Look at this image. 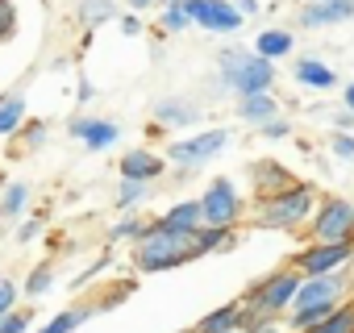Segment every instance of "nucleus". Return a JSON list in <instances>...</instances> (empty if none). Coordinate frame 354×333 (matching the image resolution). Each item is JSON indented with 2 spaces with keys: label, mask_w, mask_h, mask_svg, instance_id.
Segmentation results:
<instances>
[{
  "label": "nucleus",
  "mask_w": 354,
  "mask_h": 333,
  "mask_svg": "<svg viewBox=\"0 0 354 333\" xmlns=\"http://www.w3.org/2000/svg\"><path fill=\"white\" fill-rule=\"evenodd\" d=\"M192 234H196V229H171V225L154 221V225H146V234L138 238L133 263H138L142 271H171V267H184L188 258H196Z\"/></svg>",
  "instance_id": "f257e3e1"
},
{
  "label": "nucleus",
  "mask_w": 354,
  "mask_h": 333,
  "mask_svg": "<svg viewBox=\"0 0 354 333\" xmlns=\"http://www.w3.org/2000/svg\"><path fill=\"white\" fill-rule=\"evenodd\" d=\"M313 209H317V192L308 184H288L271 196H259L254 221L267 229H300V225H308Z\"/></svg>",
  "instance_id": "f03ea898"
},
{
  "label": "nucleus",
  "mask_w": 354,
  "mask_h": 333,
  "mask_svg": "<svg viewBox=\"0 0 354 333\" xmlns=\"http://www.w3.org/2000/svg\"><path fill=\"white\" fill-rule=\"evenodd\" d=\"M221 84L238 96L250 92H271L275 84V63L263 55H246L242 46H225L221 50Z\"/></svg>",
  "instance_id": "7ed1b4c3"
},
{
  "label": "nucleus",
  "mask_w": 354,
  "mask_h": 333,
  "mask_svg": "<svg viewBox=\"0 0 354 333\" xmlns=\"http://www.w3.org/2000/svg\"><path fill=\"white\" fill-rule=\"evenodd\" d=\"M296 287H300V271L296 267H288V271H275L271 279H263L250 296H246V316H279V312H288L292 308V300H296Z\"/></svg>",
  "instance_id": "20e7f679"
},
{
  "label": "nucleus",
  "mask_w": 354,
  "mask_h": 333,
  "mask_svg": "<svg viewBox=\"0 0 354 333\" xmlns=\"http://www.w3.org/2000/svg\"><path fill=\"white\" fill-rule=\"evenodd\" d=\"M308 234H313V242H354V204L342 196L317 200V209L308 217Z\"/></svg>",
  "instance_id": "39448f33"
},
{
  "label": "nucleus",
  "mask_w": 354,
  "mask_h": 333,
  "mask_svg": "<svg viewBox=\"0 0 354 333\" xmlns=\"http://www.w3.org/2000/svg\"><path fill=\"white\" fill-rule=\"evenodd\" d=\"M242 213H246V204H242L234 180H213V184L205 188V196H201V217H205V225H238Z\"/></svg>",
  "instance_id": "423d86ee"
},
{
  "label": "nucleus",
  "mask_w": 354,
  "mask_h": 333,
  "mask_svg": "<svg viewBox=\"0 0 354 333\" xmlns=\"http://www.w3.org/2000/svg\"><path fill=\"white\" fill-rule=\"evenodd\" d=\"M180 9L188 13L192 26L213 30V34H238L242 30V13L230 5V0H180Z\"/></svg>",
  "instance_id": "0eeeda50"
},
{
  "label": "nucleus",
  "mask_w": 354,
  "mask_h": 333,
  "mask_svg": "<svg viewBox=\"0 0 354 333\" xmlns=\"http://www.w3.org/2000/svg\"><path fill=\"white\" fill-rule=\"evenodd\" d=\"M346 267L342 271H329V275H300V287H296V300L292 308H313V304H342L346 300Z\"/></svg>",
  "instance_id": "6e6552de"
},
{
  "label": "nucleus",
  "mask_w": 354,
  "mask_h": 333,
  "mask_svg": "<svg viewBox=\"0 0 354 333\" xmlns=\"http://www.w3.org/2000/svg\"><path fill=\"white\" fill-rule=\"evenodd\" d=\"M354 258V242H313L296 254V271L300 275H329L342 271Z\"/></svg>",
  "instance_id": "1a4fd4ad"
},
{
  "label": "nucleus",
  "mask_w": 354,
  "mask_h": 333,
  "mask_svg": "<svg viewBox=\"0 0 354 333\" xmlns=\"http://www.w3.org/2000/svg\"><path fill=\"white\" fill-rule=\"evenodd\" d=\"M230 142L225 129H209V133H196V137H184V142H171L167 158L171 162H184V166H196V162H209L213 154H221Z\"/></svg>",
  "instance_id": "9d476101"
},
{
  "label": "nucleus",
  "mask_w": 354,
  "mask_h": 333,
  "mask_svg": "<svg viewBox=\"0 0 354 333\" xmlns=\"http://www.w3.org/2000/svg\"><path fill=\"white\" fill-rule=\"evenodd\" d=\"M354 17V0H308L300 5V30H325Z\"/></svg>",
  "instance_id": "9b49d317"
},
{
  "label": "nucleus",
  "mask_w": 354,
  "mask_h": 333,
  "mask_svg": "<svg viewBox=\"0 0 354 333\" xmlns=\"http://www.w3.org/2000/svg\"><path fill=\"white\" fill-rule=\"evenodd\" d=\"M162 175V158L150 154V150H129L121 158V180H138V184H150Z\"/></svg>",
  "instance_id": "f8f14e48"
},
{
  "label": "nucleus",
  "mask_w": 354,
  "mask_h": 333,
  "mask_svg": "<svg viewBox=\"0 0 354 333\" xmlns=\"http://www.w3.org/2000/svg\"><path fill=\"white\" fill-rule=\"evenodd\" d=\"M71 133H75L88 150H104V146H113V142L121 137V129H117L113 121H75Z\"/></svg>",
  "instance_id": "ddd939ff"
},
{
  "label": "nucleus",
  "mask_w": 354,
  "mask_h": 333,
  "mask_svg": "<svg viewBox=\"0 0 354 333\" xmlns=\"http://www.w3.org/2000/svg\"><path fill=\"white\" fill-rule=\"evenodd\" d=\"M238 117H242V121L263 125V121L279 117V100H275L271 92H250V96H242V100H238Z\"/></svg>",
  "instance_id": "4468645a"
},
{
  "label": "nucleus",
  "mask_w": 354,
  "mask_h": 333,
  "mask_svg": "<svg viewBox=\"0 0 354 333\" xmlns=\"http://www.w3.org/2000/svg\"><path fill=\"white\" fill-rule=\"evenodd\" d=\"M296 84L325 92V88L337 84V71H333L329 63H321V59H300V63H296Z\"/></svg>",
  "instance_id": "2eb2a0df"
},
{
  "label": "nucleus",
  "mask_w": 354,
  "mask_h": 333,
  "mask_svg": "<svg viewBox=\"0 0 354 333\" xmlns=\"http://www.w3.org/2000/svg\"><path fill=\"white\" fill-rule=\"evenodd\" d=\"M234 246V225H201L192 234V250L209 254V250H230Z\"/></svg>",
  "instance_id": "dca6fc26"
},
{
  "label": "nucleus",
  "mask_w": 354,
  "mask_h": 333,
  "mask_svg": "<svg viewBox=\"0 0 354 333\" xmlns=\"http://www.w3.org/2000/svg\"><path fill=\"white\" fill-rule=\"evenodd\" d=\"M292 46H296V38L288 34V30H263L259 38H254V55H263V59H283V55H292Z\"/></svg>",
  "instance_id": "f3484780"
},
{
  "label": "nucleus",
  "mask_w": 354,
  "mask_h": 333,
  "mask_svg": "<svg viewBox=\"0 0 354 333\" xmlns=\"http://www.w3.org/2000/svg\"><path fill=\"white\" fill-rule=\"evenodd\" d=\"M242 321H246V308L242 304H225V308L209 312L196 333H230V329H242Z\"/></svg>",
  "instance_id": "a211bd4d"
},
{
  "label": "nucleus",
  "mask_w": 354,
  "mask_h": 333,
  "mask_svg": "<svg viewBox=\"0 0 354 333\" xmlns=\"http://www.w3.org/2000/svg\"><path fill=\"white\" fill-rule=\"evenodd\" d=\"M304 333H354V304L350 300H342L325 321H317L313 329H304Z\"/></svg>",
  "instance_id": "6ab92c4d"
},
{
  "label": "nucleus",
  "mask_w": 354,
  "mask_h": 333,
  "mask_svg": "<svg viewBox=\"0 0 354 333\" xmlns=\"http://www.w3.org/2000/svg\"><path fill=\"white\" fill-rule=\"evenodd\" d=\"M162 225H171V229H201V225H205V217H201V200H184V204L167 209Z\"/></svg>",
  "instance_id": "aec40b11"
},
{
  "label": "nucleus",
  "mask_w": 354,
  "mask_h": 333,
  "mask_svg": "<svg viewBox=\"0 0 354 333\" xmlns=\"http://www.w3.org/2000/svg\"><path fill=\"white\" fill-rule=\"evenodd\" d=\"M154 117L167 121V125H192L201 113H196L192 104H180V100H158V104H154Z\"/></svg>",
  "instance_id": "412c9836"
},
{
  "label": "nucleus",
  "mask_w": 354,
  "mask_h": 333,
  "mask_svg": "<svg viewBox=\"0 0 354 333\" xmlns=\"http://www.w3.org/2000/svg\"><path fill=\"white\" fill-rule=\"evenodd\" d=\"M254 184H259V196H271V192L288 188L292 180L279 171V162H259V166H254Z\"/></svg>",
  "instance_id": "4be33fe9"
},
{
  "label": "nucleus",
  "mask_w": 354,
  "mask_h": 333,
  "mask_svg": "<svg viewBox=\"0 0 354 333\" xmlns=\"http://www.w3.org/2000/svg\"><path fill=\"white\" fill-rule=\"evenodd\" d=\"M21 117H26V96L21 92H13V96L0 100V133H13L21 125Z\"/></svg>",
  "instance_id": "5701e85b"
},
{
  "label": "nucleus",
  "mask_w": 354,
  "mask_h": 333,
  "mask_svg": "<svg viewBox=\"0 0 354 333\" xmlns=\"http://www.w3.org/2000/svg\"><path fill=\"white\" fill-rule=\"evenodd\" d=\"M337 304H313V308H292V329L296 333H304V329H313L317 321H325L329 312H333Z\"/></svg>",
  "instance_id": "b1692460"
},
{
  "label": "nucleus",
  "mask_w": 354,
  "mask_h": 333,
  "mask_svg": "<svg viewBox=\"0 0 354 333\" xmlns=\"http://www.w3.org/2000/svg\"><path fill=\"white\" fill-rule=\"evenodd\" d=\"M80 17H84L88 26H96V21H109V17H113V0H84Z\"/></svg>",
  "instance_id": "393cba45"
},
{
  "label": "nucleus",
  "mask_w": 354,
  "mask_h": 333,
  "mask_svg": "<svg viewBox=\"0 0 354 333\" xmlns=\"http://www.w3.org/2000/svg\"><path fill=\"white\" fill-rule=\"evenodd\" d=\"M192 21H188V13L180 9V5H162V30L167 34H180V30H188Z\"/></svg>",
  "instance_id": "a878e982"
},
{
  "label": "nucleus",
  "mask_w": 354,
  "mask_h": 333,
  "mask_svg": "<svg viewBox=\"0 0 354 333\" xmlns=\"http://www.w3.org/2000/svg\"><path fill=\"white\" fill-rule=\"evenodd\" d=\"M142 196H146V184H138V180H121V192H117V204H121V209H133Z\"/></svg>",
  "instance_id": "bb28decb"
},
{
  "label": "nucleus",
  "mask_w": 354,
  "mask_h": 333,
  "mask_svg": "<svg viewBox=\"0 0 354 333\" xmlns=\"http://www.w3.org/2000/svg\"><path fill=\"white\" fill-rule=\"evenodd\" d=\"M26 196H30V192H26L21 184H13V188L5 192V204H0V213H5V217H13V213H21V209H26Z\"/></svg>",
  "instance_id": "cd10ccee"
},
{
  "label": "nucleus",
  "mask_w": 354,
  "mask_h": 333,
  "mask_svg": "<svg viewBox=\"0 0 354 333\" xmlns=\"http://www.w3.org/2000/svg\"><path fill=\"white\" fill-rule=\"evenodd\" d=\"M17 26V9H13V0H0V42H5Z\"/></svg>",
  "instance_id": "c85d7f7f"
},
{
  "label": "nucleus",
  "mask_w": 354,
  "mask_h": 333,
  "mask_svg": "<svg viewBox=\"0 0 354 333\" xmlns=\"http://www.w3.org/2000/svg\"><path fill=\"white\" fill-rule=\"evenodd\" d=\"M259 133H263V137H271V142H279V137H288V133H292V125H288L283 117H271V121H263V125H259Z\"/></svg>",
  "instance_id": "c756f323"
},
{
  "label": "nucleus",
  "mask_w": 354,
  "mask_h": 333,
  "mask_svg": "<svg viewBox=\"0 0 354 333\" xmlns=\"http://www.w3.org/2000/svg\"><path fill=\"white\" fill-rule=\"evenodd\" d=\"M329 150L337 158H354V133H329Z\"/></svg>",
  "instance_id": "7c9ffc66"
},
{
  "label": "nucleus",
  "mask_w": 354,
  "mask_h": 333,
  "mask_svg": "<svg viewBox=\"0 0 354 333\" xmlns=\"http://www.w3.org/2000/svg\"><path fill=\"white\" fill-rule=\"evenodd\" d=\"M84 316H88V312H63V316H55V321L42 329V333H67V329H75Z\"/></svg>",
  "instance_id": "2f4dec72"
},
{
  "label": "nucleus",
  "mask_w": 354,
  "mask_h": 333,
  "mask_svg": "<svg viewBox=\"0 0 354 333\" xmlns=\"http://www.w3.org/2000/svg\"><path fill=\"white\" fill-rule=\"evenodd\" d=\"M146 234V225L138 221V217H129V221H121L117 229H113V238H142Z\"/></svg>",
  "instance_id": "473e14b6"
},
{
  "label": "nucleus",
  "mask_w": 354,
  "mask_h": 333,
  "mask_svg": "<svg viewBox=\"0 0 354 333\" xmlns=\"http://www.w3.org/2000/svg\"><path fill=\"white\" fill-rule=\"evenodd\" d=\"M21 329H26L21 312H5V316H0V333H21Z\"/></svg>",
  "instance_id": "72a5a7b5"
},
{
  "label": "nucleus",
  "mask_w": 354,
  "mask_h": 333,
  "mask_svg": "<svg viewBox=\"0 0 354 333\" xmlns=\"http://www.w3.org/2000/svg\"><path fill=\"white\" fill-rule=\"evenodd\" d=\"M13 300H17V287H13L9 279H0V316L13 308Z\"/></svg>",
  "instance_id": "f704fd0d"
},
{
  "label": "nucleus",
  "mask_w": 354,
  "mask_h": 333,
  "mask_svg": "<svg viewBox=\"0 0 354 333\" xmlns=\"http://www.w3.org/2000/svg\"><path fill=\"white\" fill-rule=\"evenodd\" d=\"M46 287H50V271H34V275H30V292L38 296V292H46Z\"/></svg>",
  "instance_id": "c9c22d12"
},
{
  "label": "nucleus",
  "mask_w": 354,
  "mask_h": 333,
  "mask_svg": "<svg viewBox=\"0 0 354 333\" xmlns=\"http://www.w3.org/2000/svg\"><path fill=\"white\" fill-rule=\"evenodd\" d=\"M230 5H234L242 17H254V13H259V0H230Z\"/></svg>",
  "instance_id": "e433bc0d"
},
{
  "label": "nucleus",
  "mask_w": 354,
  "mask_h": 333,
  "mask_svg": "<svg viewBox=\"0 0 354 333\" xmlns=\"http://www.w3.org/2000/svg\"><path fill=\"white\" fill-rule=\"evenodd\" d=\"M342 100H346V113H354V84L342 88Z\"/></svg>",
  "instance_id": "4c0bfd02"
},
{
  "label": "nucleus",
  "mask_w": 354,
  "mask_h": 333,
  "mask_svg": "<svg viewBox=\"0 0 354 333\" xmlns=\"http://www.w3.org/2000/svg\"><path fill=\"white\" fill-rule=\"evenodd\" d=\"M121 30H125V34H142V26H138V17H125V21H121Z\"/></svg>",
  "instance_id": "58836bf2"
},
{
  "label": "nucleus",
  "mask_w": 354,
  "mask_h": 333,
  "mask_svg": "<svg viewBox=\"0 0 354 333\" xmlns=\"http://www.w3.org/2000/svg\"><path fill=\"white\" fill-rule=\"evenodd\" d=\"M129 5H133V9H146V5H154V0H129Z\"/></svg>",
  "instance_id": "ea45409f"
},
{
  "label": "nucleus",
  "mask_w": 354,
  "mask_h": 333,
  "mask_svg": "<svg viewBox=\"0 0 354 333\" xmlns=\"http://www.w3.org/2000/svg\"><path fill=\"white\" fill-rule=\"evenodd\" d=\"M162 5H180V0H162Z\"/></svg>",
  "instance_id": "a19ab883"
},
{
  "label": "nucleus",
  "mask_w": 354,
  "mask_h": 333,
  "mask_svg": "<svg viewBox=\"0 0 354 333\" xmlns=\"http://www.w3.org/2000/svg\"><path fill=\"white\" fill-rule=\"evenodd\" d=\"M230 333H242V329H230Z\"/></svg>",
  "instance_id": "79ce46f5"
}]
</instances>
